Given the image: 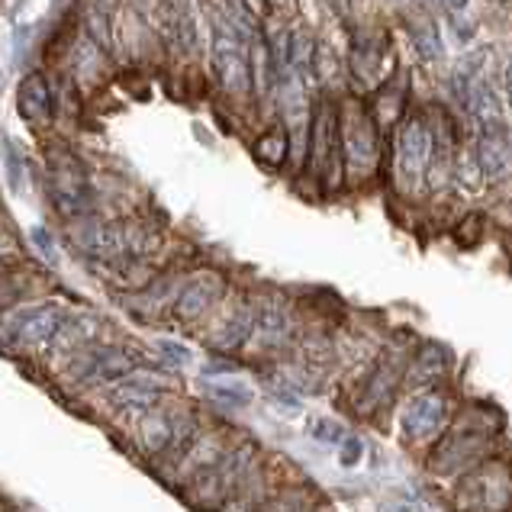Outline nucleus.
Here are the masks:
<instances>
[{"instance_id": "36", "label": "nucleus", "mask_w": 512, "mask_h": 512, "mask_svg": "<svg viewBox=\"0 0 512 512\" xmlns=\"http://www.w3.org/2000/svg\"><path fill=\"white\" fill-rule=\"evenodd\" d=\"M4 248H7V236H4V232H0V252H4Z\"/></svg>"}, {"instance_id": "15", "label": "nucleus", "mask_w": 512, "mask_h": 512, "mask_svg": "<svg viewBox=\"0 0 512 512\" xmlns=\"http://www.w3.org/2000/svg\"><path fill=\"white\" fill-rule=\"evenodd\" d=\"M255 310H258V306H252L248 300H239L223 316V323L216 326V332L210 335V345L216 351H236V348H242L255 335Z\"/></svg>"}, {"instance_id": "24", "label": "nucleus", "mask_w": 512, "mask_h": 512, "mask_svg": "<svg viewBox=\"0 0 512 512\" xmlns=\"http://www.w3.org/2000/svg\"><path fill=\"white\" fill-rule=\"evenodd\" d=\"M484 68H487V52L484 49H474L471 55H464L458 68H455V75H451V84H455V94L458 100L467 107L471 104V91L477 87V81L484 78Z\"/></svg>"}, {"instance_id": "6", "label": "nucleus", "mask_w": 512, "mask_h": 512, "mask_svg": "<svg viewBox=\"0 0 512 512\" xmlns=\"http://www.w3.org/2000/svg\"><path fill=\"white\" fill-rule=\"evenodd\" d=\"M310 165L326 187H339L345 174V158H342V129H339V107L332 100H323L313 110V126H310Z\"/></svg>"}, {"instance_id": "21", "label": "nucleus", "mask_w": 512, "mask_h": 512, "mask_svg": "<svg viewBox=\"0 0 512 512\" xmlns=\"http://www.w3.org/2000/svg\"><path fill=\"white\" fill-rule=\"evenodd\" d=\"M467 113L474 116L477 129H500L506 126V113H503V100L496 94L493 81L484 75L477 81V87L471 91V104H467Z\"/></svg>"}, {"instance_id": "20", "label": "nucleus", "mask_w": 512, "mask_h": 512, "mask_svg": "<svg viewBox=\"0 0 512 512\" xmlns=\"http://www.w3.org/2000/svg\"><path fill=\"white\" fill-rule=\"evenodd\" d=\"M403 368H406V364H400L397 358L377 361V368L368 374V380H364V387H361L358 409H364V413H371V409H377L380 403H384V400L390 397V390L400 384Z\"/></svg>"}, {"instance_id": "34", "label": "nucleus", "mask_w": 512, "mask_h": 512, "mask_svg": "<svg viewBox=\"0 0 512 512\" xmlns=\"http://www.w3.org/2000/svg\"><path fill=\"white\" fill-rule=\"evenodd\" d=\"M290 512H310V509H306V503L297 500V496H290Z\"/></svg>"}, {"instance_id": "28", "label": "nucleus", "mask_w": 512, "mask_h": 512, "mask_svg": "<svg viewBox=\"0 0 512 512\" xmlns=\"http://www.w3.org/2000/svg\"><path fill=\"white\" fill-rule=\"evenodd\" d=\"M310 435L316 438V442L323 445H342V426L332 419H313L310 422Z\"/></svg>"}, {"instance_id": "2", "label": "nucleus", "mask_w": 512, "mask_h": 512, "mask_svg": "<svg viewBox=\"0 0 512 512\" xmlns=\"http://www.w3.org/2000/svg\"><path fill=\"white\" fill-rule=\"evenodd\" d=\"M245 36L232 26L223 13H213V39H210V65L226 94L248 97L252 91V62L245 52Z\"/></svg>"}, {"instance_id": "13", "label": "nucleus", "mask_w": 512, "mask_h": 512, "mask_svg": "<svg viewBox=\"0 0 512 512\" xmlns=\"http://www.w3.org/2000/svg\"><path fill=\"white\" fill-rule=\"evenodd\" d=\"M219 297H223V277L213 271H203L184 284L181 297L174 300V313H178V319H184V323H194V319H203L213 310Z\"/></svg>"}, {"instance_id": "26", "label": "nucleus", "mask_w": 512, "mask_h": 512, "mask_svg": "<svg viewBox=\"0 0 512 512\" xmlns=\"http://www.w3.org/2000/svg\"><path fill=\"white\" fill-rule=\"evenodd\" d=\"M255 155L261 158L265 165L277 168L284 165L290 158V139H287V129H271V133H265L258 142H255Z\"/></svg>"}, {"instance_id": "7", "label": "nucleus", "mask_w": 512, "mask_h": 512, "mask_svg": "<svg viewBox=\"0 0 512 512\" xmlns=\"http://www.w3.org/2000/svg\"><path fill=\"white\" fill-rule=\"evenodd\" d=\"M139 371V355L120 345H94L71 358V377L81 384H120Z\"/></svg>"}, {"instance_id": "23", "label": "nucleus", "mask_w": 512, "mask_h": 512, "mask_svg": "<svg viewBox=\"0 0 512 512\" xmlns=\"http://www.w3.org/2000/svg\"><path fill=\"white\" fill-rule=\"evenodd\" d=\"M168 29H171V39L174 46L181 52H197V17H194V7H190V0H174L171 10H168Z\"/></svg>"}, {"instance_id": "4", "label": "nucleus", "mask_w": 512, "mask_h": 512, "mask_svg": "<svg viewBox=\"0 0 512 512\" xmlns=\"http://www.w3.org/2000/svg\"><path fill=\"white\" fill-rule=\"evenodd\" d=\"M458 512H509L512 509V467L484 461L471 467L455 490Z\"/></svg>"}, {"instance_id": "37", "label": "nucleus", "mask_w": 512, "mask_h": 512, "mask_svg": "<svg viewBox=\"0 0 512 512\" xmlns=\"http://www.w3.org/2000/svg\"><path fill=\"white\" fill-rule=\"evenodd\" d=\"M274 4H287V0H274Z\"/></svg>"}, {"instance_id": "3", "label": "nucleus", "mask_w": 512, "mask_h": 512, "mask_svg": "<svg viewBox=\"0 0 512 512\" xmlns=\"http://www.w3.org/2000/svg\"><path fill=\"white\" fill-rule=\"evenodd\" d=\"M339 129H342V158L345 174L355 181L371 178L380 158V139L374 116L364 110L361 100H348L339 107Z\"/></svg>"}, {"instance_id": "18", "label": "nucleus", "mask_w": 512, "mask_h": 512, "mask_svg": "<svg viewBox=\"0 0 512 512\" xmlns=\"http://www.w3.org/2000/svg\"><path fill=\"white\" fill-rule=\"evenodd\" d=\"M348 65H351V75H355V81H361L364 87L380 84V81H384V65H387L384 42H380L377 36H364V42L358 39L355 46H351Z\"/></svg>"}, {"instance_id": "30", "label": "nucleus", "mask_w": 512, "mask_h": 512, "mask_svg": "<svg viewBox=\"0 0 512 512\" xmlns=\"http://www.w3.org/2000/svg\"><path fill=\"white\" fill-rule=\"evenodd\" d=\"M361 455H364V445L358 442V438H345V442H342V451H339L342 464H345V467H355V464L361 461Z\"/></svg>"}, {"instance_id": "35", "label": "nucleus", "mask_w": 512, "mask_h": 512, "mask_svg": "<svg viewBox=\"0 0 512 512\" xmlns=\"http://www.w3.org/2000/svg\"><path fill=\"white\" fill-rule=\"evenodd\" d=\"M445 4H448V10H455V13H458V10L467 7V0H445Z\"/></svg>"}, {"instance_id": "32", "label": "nucleus", "mask_w": 512, "mask_h": 512, "mask_svg": "<svg viewBox=\"0 0 512 512\" xmlns=\"http://www.w3.org/2000/svg\"><path fill=\"white\" fill-rule=\"evenodd\" d=\"M258 512H290V496H274L258 506Z\"/></svg>"}, {"instance_id": "12", "label": "nucleus", "mask_w": 512, "mask_h": 512, "mask_svg": "<svg viewBox=\"0 0 512 512\" xmlns=\"http://www.w3.org/2000/svg\"><path fill=\"white\" fill-rule=\"evenodd\" d=\"M165 393V384L158 377H149V374H133L120 380V384H113L110 390V403L120 409L123 416H149L152 409H158V400H162Z\"/></svg>"}, {"instance_id": "8", "label": "nucleus", "mask_w": 512, "mask_h": 512, "mask_svg": "<svg viewBox=\"0 0 512 512\" xmlns=\"http://www.w3.org/2000/svg\"><path fill=\"white\" fill-rule=\"evenodd\" d=\"M49 197L62 216H84L91 210V184H87L84 168L71 155H52Z\"/></svg>"}, {"instance_id": "17", "label": "nucleus", "mask_w": 512, "mask_h": 512, "mask_svg": "<svg viewBox=\"0 0 512 512\" xmlns=\"http://www.w3.org/2000/svg\"><path fill=\"white\" fill-rule=\"evenodd\" d=\"M17 110L26 123L42 126L52 120L55 113V97H52V87L42 75H29L23 78L20 91H17Z\"/></svg>"}, {"instance_id": "22", "label": "nucleus", "mask_w": 512, "mask_h": 512, "mask_svg": "<svg viewBox=\"0 0 512 512\" xmlns=\"http://www.w3.org/2000/svg\"><path fill=\"white\" fill-rule=\"evenodd\" d=\"M445 374H448V351L435 342H426L413 355V361H409V380H413L416 387L442 384Z\"/></svg>"}, {"instance_id": "10", "label": "nucleus", "mask_w": 512, "mask_h": 512, "mask_svg": "<svg viewBox=\"0 0 512 512\" xmlns=\"http://www.w3.org/2000/svg\"><path fill=\"white\" fill-rule=\"evenodd\" d=\"M490 455V435L477 429H455L442 448L432 455V471L435 474H455V471H471V467L484 464Z\"/></svg>"}, {"instance_id": "29", "label": "nucleus", "mask_w": 512, "mask_h": 512, "mask_svg": "<svg viewBox=\"0 0 512 512\" xmlns=\"http://www.w3.org/2000/svg\"><path fill=\"white\" fill-rule=\"evenodd\" d=\"M458 181L464 190H477L480 181H484V171H480L477 165V155H464L461 162H458Z\"/></svg>"}, {"instance_id": "25", "label": "nucleus", "mask_w": 512, "mask_h": 512, "mask_svg": "<svg viewBox=\"0 0 512 512\" xmlns=\"http://www.w3.org/2000/svg\"><path fill=\"white\" fill-rule=\"evenodd\" d=\"M409 39H413L419 58H426V62H435V58L442 55V39H438V29L429 20H422V17L409 20Z\"/></svg>"}, {"instance_id": "27", "label": "nucleus", "mask_w": 512, "mask_h": 512, "mask_svg": "<svg viewBox=\"0 0 512 512\" xmlns=\"http://www.w3.org/2000/svg\"><path fill=\"white\" fill-rule=\"evenodd\" d=\"M210 397L216 403H223V406H248L252 403V387L242 384V380H223V384H210Z\"/></svg>"}, {"instance_id": "1", "label": "nucleus", "mask_w": 512, "mask_h": 512, "mask_svg": "<svg viewBox=\"0 0 512 512\" xmlns=\"http://www.w3.org/2000/svg\"><path fill=\"white\" fill-rule=\"evenodd\" d=\"M252 471H255V448L252 445L226 448V455L216 464H210L207 471H200L197 477H190V487H187L190 503L216 512L248 477H252Z\"/></svg>"}, {"instance_id": "19", "label": "nucleus", "mask_w": 512, "mask_h": 512, "mask_svg": "<svg viewBox=\"0 0 512 512\" xmlns=\"http://www.w3.org/2000/svg\"><path fill=\"white\" fill-rule=\"evenodd\" d=\"M290 310L281 300H268L255 310V335L261 348H281L290 339Z\"/></svg>"}, {"instance_id": "14", "label": "nucleus", "mask_w": 512, "mask_h": 512, "mask_svg": "<svg viewBox=\"0 0 512 512\" xmlns=\"http://www.w3.org/2000/svg\"><path fill=\"white\" fill-rule=\"evenodd\" d=\"M477 165L484 171V178L490 181H500L512 171V139H509V129H480L477 136Z\"/></svg>"}, {"instance_id": "5", "label": "nucleus", "mask_w": 512, "mask_h": 512, "mask_svg": "<svg viewBox=\"0 0 512 512\" xmlns=\"http://www.w3.org/2000/svg\"><path fill=\"white\" fill-rule=\"evenodd\" d=\"M432 162V129L422 116H406L397 129V155H393V174H397V187L413 194L429 178Z\"/></svg>"}, {"instance_id": "11", "label": "nucleus", "mask_w": 512, "mask_h": 512, "mask_svg": "<svg viewBox=\"0 0 512 512\" xmlns=\"http://www.w3.org/2000/svg\"><path fill=\"white\" fill-rule=\"evenodd\" d=\"M448 422V400L442 393H416L400 416V429L409 442H426L438 435Z\"/></svg>"}, {"instance_id": "33", "label": "nucleus", "mask_w": 512, "mask_h": 512, "mask_svg": "<svg viewBox=\"0 0 512 512\" xmlns=\"http://www.w3.org/2000/svg\"><path fill=\"white\" fill-rule=\"evenodd\" d=\"M506 100H509V107H512V58H509V65H506Z\"/></svg>"}, {"instance_id": "16", "label": "nucleus", "mask_w": 512, "mask_h": 512, "mask_svg": "<svg viewBox=\"0 0 512 512\" xmlns=\"http://www.w3.org/2000/svg\"><path fill=\"white\" fill-rule=\"evenodd\" d=\"M174 435H178V413L152 409L149 416L139 419V445H142L145 455H152V458L171 455Z\"/></svg>"}, {"instance_id": "9", "label": "nucleus", "mask_w": 512, "mask_h": 512, "mask_svg": "<svg viewBox=\"0 0 512 512\" xmlns=\"http://www.w3.org/2000/svg\"><path fill=\"white\" fill-rule=\"evenodd\" d=\"M65 323H68L65 306L39 303V306H26V310L13 313L4 329H7V339L13 345L36 348V345H52Z\"/></svg>"}, {"instance_id": "31", "label": "nucleus", "mask_w": 512, "mask_h": 512, "mask_svg": "<svg viewBox=\"0 0 512 512\" xmlns=\"http://www.w3.org/2000/svg\"><path fill=\"white\" fill-rule=\"evenodd\" d=\"M158 348H162V355H168L174 364H184V361H190V351L187 348H181V345H174V342H162V345H158Z\"/></svg>"}]
</instances>
